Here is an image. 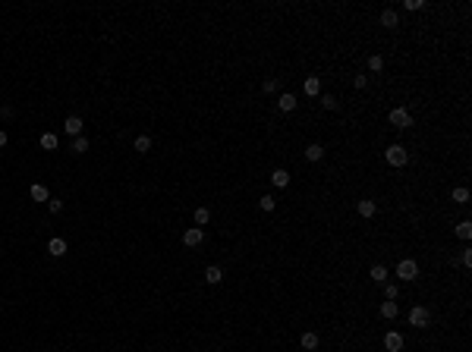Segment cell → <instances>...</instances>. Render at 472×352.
I'll use <instances>...</instances> for the list:
<instances>
[{"label":"cell","instance_id":"cell-6","mask_svg":"<svg viewBox=\"0 0 472 352\" xmlns=\"http://www.w3.org/2000/svg\"><path fill=\"white\" fill-rule=\"evenodd\" d=\"M384 349L387 352H403V333H397V330L384 333Z\"/></svg>","mask_w":472,"mask_h":352},{"label":"cell","instance_id":"cell-17","mask_svg":"<svg viewBox=\"0 0 472 352\" xmlns=\"http://www.w3.org/2000/svg\"><path fill=\"white\" fill-rule=\"evenodd\" d=\"M368 277H372L375 283H387V268H384V264H372Z\"/></svg>","mask_w":472,"mask_h":352},{"label":"cell","instance_id":"cell-25","mask_svg":"<svg viewBox=\"0 0 472 352\" xmlns=\"http://www.w3.org/2000/svg\"><path fill=\"white\" fill-rule=\"evenodd\" d=\"M368 70H372V73H381V70H384V57H381V54H372V57H368Z\"/></svg>","mask_w":472,"mask_h":352},{"label":"cell","instance_id":"cell-7","mask_svg":"<svg viewBox=\"0 0 472 352\" xmlns=\"http://www.w3.org/2000/svg\"><path fill=\"white\" fill-rule=\"evenodd\" d=\"M47 252H50V258H63V255H66V239L54 236V239L47 242Z\"/></svg>","mask_w":472,"mask_h":352},{"label":"cell","instance_id":"cell-4","mask_svg":"<svg viewBox=\"0 0 472 352\" xmlns=\"http://www.w3.org/2000/svg\"><path fill=\"white\" fill-rule=\"evenodd\" d=\"M397 277H400V280H406V283H409V280H416V277H419V264H416L413 258H403V261L397 264Z\"/></svg>","mask_w":472,"mask_h":352},{"label":"cell","instance_id":"cell-24","mask_svg":"<svg viewBox=\"0 0 472 352\" xmlns=\"http://www.w3.org/2000/svg\"><path fill=\"white\" fill-rule=\"evenodd\" d=\"M192 217H195V227H205V223L211 220V211H208V208H195Z\"/></svg>","mask_w":472,"mask_h":352},{"label":"cell","instance_id":"cell-18","mask_svg":"<svg viewBox=\"0 0 472 352\" xmlns=\"http://www.w3.org/2000/svg\"><path fill=\"white\" fill-rule=\"evenodd\" d=\"M29 195H32V201H47V198H50V192H47V189L41 186V183L32 186V189H29Z\"/></svg>","mask_w":472,"mask_h":352},{"label":"cell","instance_id":"cell-30","mask_svg":"<svg viewBox=\"0 0 472 352\" xmlns=\"http://www.w3.org/2000/svg\"><path fill=\"white\" fill-rule=\"evenodd\" d=\"M460 261H463V268H472V248H463Z\"/></svg>","mask_w":472,"mask_h":352},{"label":"cell","instance_id":"cell-1","mask_svg":"<svg viewBox=\"0 0 472 352\" xmlns=\"http://www.w3.org/2000/svg\"><path fill=\"white\" fill-rule=\"evenodd\" d=\"M384 157H387V164H390V167H406V160H409V151L403 148V145H387Z\"/></svg>","mask_w":472,"mask_h":352},{"label":"cell","instance_id":"cell-27","mask_svg":"<svg viewBox=\"0 0 472 352\" xmlns=\"http://www.w3.org/2000/svg\"><path fill=\"white\" fill-rule=\"evenodd\" d=\"M258 204H261V211H274L277 208V198H274V195H261Z\"/></svg>","mask_w":472,"mask_h":352},{"label":"cell","instance_id":"cell-23","mask_svg":"<svg viewBox=\"0 0 472 352\" xmlns=\"http://www.w3.org/2000/svg\"><path fill=\"white\" fill-rule=\"evenodd\" d=\"M70 151H76V154H85V151H88V139H85V135H76V139H73V145H70Z\"/></svg>","mask_w":472,"mask_h":352},{"label":"cell","instance_id":"cell-29","mask_svg":"<svg viewBox=\"0 0 472 352\" xmlns=\"http://www.w3.org/2000/svg\"><path fill=\"white\" fill-rule=\"evenodd\" d=\"M47 208H50V214H60V211H63V201H60V198H47Z\"/></svg>","mask_w":472,"mask_h":352},{"label":"cell","instance_id":"cell-11","mask_svg":"<svg viewBox=\"0 0 472 352\" xmlns=\"http://www.w3.org/2000/svg\"><path fill=\"white\" fill-rule=\"evenodd\" d=\"M381 25H384V29H397V25H400V13L397 10H384L381 13Z\"/></svg>","mask_w":472,"mask_h":352},{"label":"cell","instance_id":"cell-34","mask_svg":"<svg viewBox=\"0 0 472 352\" xmlns=\"http://www.w3.org/2000/svg\"><path fill=\"white\" fill-rule=\"evenodd\" d=\"M353 85H356V88H365V85H368V76H353Z\"/></svg>","mask_w":472,"mask_h":352},{"label":"cell","instance_id":"cell-3","mask_svg":"<svg viewBox=\"0 0 472 352\" xmlns=\"http://www.w3.org/2000/svg\"><path fill=\"white\" fill-rule=\"evenodd\" d=\"M428 321H431V312H428L425 305L409 308V324H413V327H428Z\"/></svg>","mask_w":472,"mask_h":352},{"label":"cell","instance_id":"cell-5","mask_svg":"<svg viewBox=\"0 0 472 352\" xmlns=\"http://www.w3.org/2000/svg\"><path fill=\"white\" fill-rule=\"evenodd\" d=\"M205 242V230L202 227H189L186 233H183V245H189V248H199Z\"/></svg>","mask_w":472,"mask_h":352},{"label":"cell","instance_id":"cell-13","mask_svg":"<svg viewBox=\"0 0 472 352\" xmlns=\"http://www.w3.org/2000/svg\"><path fill=\"white\" fill-rule=\"evenodd\" d=\"M356 211L362 214V217H375V214H378V204H375L372 198H362V201L356 204Z\"/></svg>","mask_w":472,"mask_h":352},{"label":"cell","instance_id":"cell-32","mask_svg":"<svg viewBox=\"0 0 472 352\" xmlns=\"http://www.w3.org/2000/svg\"><path fill=\"white\" fill-rule=\"evenodd\" d=\"M403 6H406V10H409V13H416V10H422V6H425V3H422V0H406V3H403Z\"/></svg>","mask_w":472,"mask_h":352},{"label":"cell","instance_id":"cell-22","mask_svg":"<svg viewBox=\"0 0 472 352\" xmlns=\"http://www.w3.org/2000/svg\"><path fill=\"white\" fill-rule=\"evenodd\" d=\"M450 198L457 201V204H466V201H469V189H466V186H457V189L450 192Z\"/></svg>","mask_w":472,"mask_h":352},{"label":"cell","instance_id":"cell-2","mask_svg":"<svg viewBox=\"0 0 472 352\" xmlns=\"http://www.w3.org/2000/svg\"><path fill=\"white\" fill-rule=\"evenodd\" d=\"M387 119H390V126H393V129H409V126H413V117H409V110H406V107H393Z\"/></svg>","mask_w":472,"mask_h":352},{"label":"cell","instance_id":"cell-33","mask_svg":"<svg viewBox=\"0 0 472 352\" xmlns=\"http://www.w3.org/2000/svg\"><path fill=\"white\" fill-rule=\"evenodd\" d=\"M261 88L268 91V94H274V91H277V79H264V85H261Z\"/></svg>","mask_w":472,"mask_h":352},{"label":"cell","instance_id":"cell-14","mask_svg":"<svg viewBox=\"0 0 472 352\" xmlns=\"http://www.w3.org/2000/svg\"><path fill=\"white\" fill-rule=\"evenodd\" d=\"M397 314H400V305H397V302H390V299H384V302H381V317L393 321Z\"/></svg>","mask_w":472,"mask_h":352},{"label":"cell","instance_id":"cell-15","mask_svg":"<svg viewBox=\"0 0 472 352\" xmlns=\"http://www.w3.org/2000/svg\"><path fill=\"white\" fill-rule=\"evenodd\" d=\"M220 280H224V271H220L217 264H211V268L205 271V283H211V286H217Z\"/></svg>","mask_w":472,"mask_h":352},{"label":"cell","instance_id":"cell-16","mask_svg":"<svg viewBox=\"0 0 472 352\" xmlns=\"http://www.w3.org/2000/svg\"><path fill=\"white\" fill-rule=\"evenodd\" d=\"M305 157H308V160H321V157H324V145H321V142L305 145Z\"/></svg>","mask_w":472,"mask_h":352},{"label":"cell","instance_id":"cell-31","mask_svg":"<svg viewBox=\"0 0 472 352\" xmlns=\"http://www.w3.org/2000/svg\"><path fill=\"white\" fill-rule=\"evenodd\" d=\"M321 107L334 110V107H337V98H334V94H324V98H321Z\"/></svg>","mask_w":472,"mask_h":352},{"label":"cell","instance_id":"cell-10","mask_svg":"<svg viewBox=\"0 0 472 352\" xmlns=\"http://www.w3.org/2000/svg\"><path fill=\"white\" fill-rule=\"evenodd\" d=\"M302 91L308 94V98H318V94H321V79H318V76H308L305 85H302Z\"/></svg>","mask_w":472,"mask_h":352},{"label":"cell","instance_id":"cell-21","mask_svg":"<svg viewBox=\"0 0 472 352\" xmlns=\"http://www.w3.org/2000/svg\"><path fill=\"white\" fill-rule=\"evenodd\" d=\"M38 142H41V148H44V151H54V148H57V145H60V139H57V135H54V132H44V135H41V139H38Z\"/></svg>","mask_w":472,"mask_h":352},{"label":"cell","instance_id":"cell-36","mask_svg":"<svg viewBox=\"0 0 472 352\" xmlns=\"http://www.w3.org/2000/svg\"><path fill=\"white\" fill-rule=\"evenodd\" d=\"M302 352H305V349H302Z\"/></svg>","mask_w":472,"mask_h":352},{"label":"cell","instance_id":"cell-26","mask_svg":"<svg viewBox=\"0 0 472 352\" xmlns=\"http://www.w3.org/2000/svg\"><path fill=\"white\" fill-rule=\"evenodd\" d=\"M135 151H139V154L151 151V135H139V139H135Z\"/></svg>","mask_w":472,"mask_h":352},{"label":"cell","instance_id":"cell-20","mask_svg":"<svg viewBox=\"0 0 472 352\" xmlns=\"http://www.w3.org/2000/svg\"><path fill=\"white\" fill-rule=\"evenodd\" d=\"M457 236L463 239V242H469L472 239V220H460L457 223Z\"/></svg>","mask_w":472,"mask_h":352},{"label":"cell","instance_id":"cell-9","mask_svg":"<svg viewBox=\"0 0 472 352\" xmlns=\"http://www.w3.org/2000/svg\"><path fill=\"white\" fill-rule=\"evenodd\" d=\"M82 126H85V123H82L79 117H66V123H63V132L76 139V135H82Z\"/></svg>","mask_w":472,"mask_h":352},{"label":"cell","instance_id":"cell-12","mask_svg":"<svg viewBox=\"0 0 472 352\" xmlns=\"http://www.w3.org/2000/svg\"><path fill=\"white\" fill-rule=\"evenodd\" d=\"M318 343H321V337H318L315 330H305V333H302V349H305V352L318 349Z\"/></svg>","mask_w":472,"mask_h":352},{"label":"cell","instance_id":"cell-35","mask_svg":"<svg viewBox=\"0 0 472 352\" xmlns=\"http://www.w3.org/2000/svg\"><path fill=\"white\" fill-rule=\"evenodd\" d=\"M6 142H10V135H6L3 129H0V148H3V145H6Z\"/></svg>","mask_w":472,"mask_h":352},{"label":"cell","instance_id":"cell-8","mask_svg":"<svg viewBox=\"0 0 472 352\" xmlns=\"http://www.w3.org/2000/svg\"><path fill=\"white\" fill-rule=\"evenodd\" d=\"M296 104H299V98H296V94H290V91H283L280 98H277V107L283 110V114H290V110H296Z\"/></svg>","mask_w":472,"mask_h":352},{"label":"cell","instance_id":"cell-19","mask_svg":"<svg viewBox=\"0 0 472 352\" xmlns=\"http://www.w3.org/2000/svg\"><path fill=\"white\" fill-rule=\"evenodd\" d=\"M271 183L277 186V189H287V186H290V173H287V170H274V173H271Z\"/></svg>","mask_w":472,"mask_h":352},{"label":"cell","instance_id":"cell-28","mask_svg":"<svg viewBox=\"0 0 472 352\" xmlns=\"http://www.w3.org/2000/svg\"><path fill=\"white\" fill-rule=\"evenodd\" d=\"M397 296H400V286H397V283H387V286H384V299H390V302H393Z\"/></svg>","mask_w":472,"mask_h":352}]
</instances>
